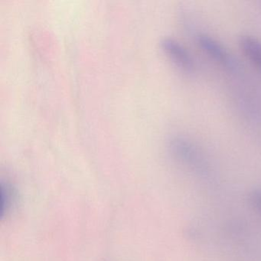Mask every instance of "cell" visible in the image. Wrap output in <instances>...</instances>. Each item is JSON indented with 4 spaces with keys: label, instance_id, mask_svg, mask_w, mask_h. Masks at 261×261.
<instances>
[{
    "label": "cell",
    "instance_id": "cell-1",
    "mask_svg": "<svg viewBox=\"0 0 261 261\" xmlns=\"http://www.w3.org/2000/svg\"><path fill=\"white\" fill-rule=\"evenodd\" d=\"M169 149L173 156L192 172L203 178H208L210 166L204 155L190 140L174 137L169 141Z\"/></svg>",
    "mask_w": 261,
    "mask_h": 261
},
{
    "label": "cell",
    "instance_id": "cell-2",
    "mask_svg": "<svg viewBox=\"0 0 261 261\" xmlns=\"http://www.w3.org/2000/svg\"><path fill=\"white\" fill-rule=\"evenodd\" d=\"M160 45L164 54L180 71L189 74L195 72L193 58L181 42L173 38L165 37L162 39Z\"/></svg>",
    "mask_w": 261,
    "mask_h": 261
},
{
    "label": "cell",
    "instance_id": "cell-3",
    "mask_svg": "<svg viewBox=\"0 0 261 261\" xmlns=\"http://www.w3.org/2000/svg\"><path fill=\"white\" fill-rule=\"evenodd\" d=\"M198 42L202 51L218 65L232 72L238 71V62L221 42L205 34L198 36Z\"/></svg>",
    "mask_w": 261,
    "mask_h": 261
},
{
    "label": "cell",
    "instance_id": "cell-4",
    "mask_svg": "<svg viewBox=\"0 0 261 261\" xmlns=\"http://www.w3.org/2000/svg\"><path fill=\"white\" fill-rule=\"evenodd\" d=\"M239 45L244 56L261 72V41L253 36H243Z\"/></svg>",
    "mask_w": 261,
    "mask_h": 261
},
{
    "label": "cell",
    "instance_id": "cell-5",
    "mask_svg": "<svg viewBox=\"0 0 261 261\" xmlns=\"http://www.w3.org/2000/svg\"><path fill=\"white\" fill-rule=\"evenodd\" d=\"M16 192L12 185L6 181L1 182V213L4 218L13 208L16 201Z\"/></svg>",
    "mask_w": 261,
    "mask_h": 261
},
{
    "label": "cell",
    "instance_id": "cell-6",
    "mask_svg": "<svg viewBox=\"0 0 261 261\" xmlns=\"http://www.w3.org/2000/svg\"><path fill=\"white\" fill-rule=\"evenodd\" d=\"M250 204L261 215V189L253 190L249 196Z\"/></svg>",
    "mask_w": 261,
    "mask_h": 261
}]
</instances>
